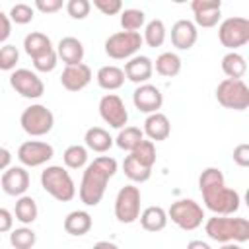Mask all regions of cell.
<instances>
[{
    "mask_svg": "<svg viewBox=\"0 0 249 249\" xmlns=\"http://www.w3.org/2000/svg\"><path fill=\"white\" fill-rule=\"evenodd\" d=\"M117 160L111 156H99L89 161L82 173L78 196L86 206H97L105 196V189L109 179L117 173Z\"/></svg>",
    "mask_w": 249,
    "mask_h": 249,
    "instance_id": "obj_1",
    "label": "cell"
},
{
    "mask_svg": "<svg viewBox=\"0 0 249 249\" xmlns=\"http://www.w3.org/2000/svg\"><path fill=\"white\" fill-rule=\"evenodd\" d=\"M132 103L140 113L152 115L158 113L163 105V93L158 86L154 84H140L132 91Z\"/></svg>",
    "mask_w": 249,
    "mask_h": 249,
    "instance_id": "obj_14",
    "label": "cell"
},
{
    "mask_svg": "<svg viewBox=\"0 0 249 249\" xmlns=\"http://www.w3.org/2000/svg\"><path fill=\"white\" fill-rule=\"evenodd\" d=\"M91 249H119V245L113 241H97Z\"/></svg>",
    "mask_w": 249,
    "mask_h": 249,
    "instance_id": "obj_49",
    "label": "cell"
},
{
    "mask_svg": "<svg viewBox=\"0 0 249 249\" xmlns=\"http://www.w3.org/2000/svg\"><path fill=\"white\" fill-rule=\"evenodd\" d=\"M93 74H91V68L84 62L80 64H72V66H64L62 74H60V84L64 89L68 91H82L84 88L89 86Z\"/></svg>",
    "mask_w": 249,
    "mask_h": 249,
    "instance_id": "obj_17",
    "label": "cell"
},
{
    "mask_svg": "<svg viewBox=\"0 0 249 249\" xmlns=\"http://www.w3.org/2000/svg\"><path fill=\"white\" fill-rule=\"evenodd\" d=\"M10 86L25 99H39L45 93V84L37 72L29 68H16L10 74Z\"/></svg>",
    "mask_w": 249,
    "mask_h": 249,
    "instance_id": "obj_11",
    "label": "cell"
},
{
    "mask_svg": "<svg viewBox=\"0 0 249 249\" xmlns=\"http://www.w3.org/2000/svg\"><path fill=\"white\" fill-rule=\"evenodd\" d=\"M123 171L124 175L132 181V183H146L150 177H152V169L138 163L132 156H126L124 161H123Z\"/></svg>",
    "mask_w": 249,
    "mask_h": 249,
    "instance_id": "obj_33",
    "label": "cell"
},
{
    "mask_svg": "<svg viewBox=\"0 0 249 249\" xmlns=\"http://www.w3.org/2000/svg\"><path fill=\"white\" fill-rule=\"evenodd\" d=\"M142 140H144V132H142V128H138V126H124V128H121L119 134L113 138V142H115L121 150H124V152H132Z\"/></svg>",
    "mask_w": 249,
    "mask_h": 249,
    "instance_id": "obj_31",
    "label": "cell"
},
{
    "mask_svg": "<svg viewBox=\"0 0 249 249\" xmlns=\"http://www.w3.org/2000/svg\"><path fill=\"white\" fill-rule=\"evenodd\" d=\"M142 35L130 31H117L105 39V54L113 60H128L142 47Z\"/></svg>",
    "mask_w": 249,
    "mask_h": 249,
    "instance_id": "obj_8",
    "label": "cell"
},
{
    "mask_svg": "<svg viewBox=\"0 0 249 249\" xmlns=\"http://www.w3.org/2000/svg\"><path fill=\"white\" fill-rule=\"evenodd\" d=\"M68 16L72 19H86L89 16V10H91V2L89 0H68L64 4Z\"/></svg>",
    "mask_w": 249,
    "mask_h": 249,
    "instance_id": "obj_40",
    "label": "cell"
},
{
    "mask_svg": "<svg viewBox=\"0 0 249 249\" xmlns=\"http://www.w3.org/2000/svg\"><path fill=\"white\" fill-rule=\"evenodd\" d=\"M140 220V226L146 230V231H161L165 226H167V210H163L161 206H148L140 212L138 216Z\"/></svg>",
    "mask_w": 249,
    "mask_h": 249,
    "instance_id": "obj_25",
    "label": "cell"
},
{
    "mask_svg": "<svg viewBox=\"0 0 249 249\" xmlns=\"http://www.w3.org/2000/svg\"><path fill=\"white\" fill-rule=\"evenodd\" d=\"M222 72L230 78V80H243V76L247 74V62L245 56L239 54L237 51H230L222 56Z\"/></svg>",
    "mask_w": 249,
    "mask_h": 249,
    "instance_id": "obj_26",
    "label": "cell"
},
{
    "mask_svg": "<svg viewBox=\"0 0 249 249\" xmlns=\"http://www.w3.org/2000/svg\"><path fill=\"white\" fill-rule=\"evenodd\" d=\"M142 132L152 142H161V140H167L169 138V134H171V123H169V119L161 111H158V113H152V115L146 117Z\"/></svg>",
    "mask_w": 249,
    "mask_h": 249,
    "instance_id": "obj_20",
    "label": "cell"
},
{
    "mask_svg": "<svg viewBox=\"0 0 249 249\" xmlns=\"http://www.w3.org/2000/svg\"><path fill=\"white\" fill-rule=\"evenodd\" d=\"M167 220H171L177 228L185 231H193L204 222V208L193 198H179L171 202L167 210Z\"/></svg>",
    "mask_w": 249,
    "mask_h": 249,
    "instance_id": "obj_5",
    "label": "cell"
},
{
    "mask_svg": "<svg viewBox=\"0 0 249 249\" xmlns=\"http://www.w3.org/2000/svg\"><path fill=\"white\" fill-rule=\"evenodd\" d=\"M41 187L58 202H68L76 196L74 179L62 165H47L41 171Z\"/></svg>",
    "mask_w": 249,
    "mask_h": 249,
    "instance_id": "obj_3",
    "label": "cell"
},
{
    "mask_svg": "<svg viewBox=\"0 0 249 249\" xmlns=\"http://www.w3.org/2000/svg\"><path fill=\"white\" fill-rule=\"evenodd\" d=\"M19 124L23 128V132H27L29 136H45L53 130L54 126V115L47 105L41 103H31L29 107H25L19 115Z\"/></svg>",
    "mask_w": 249,
    "mask_h": 249,
    "instance_id": "obj_6",
    "label": "cell"
},
{
    "mask_svg": "<svg viewBox=\"0 0 249 249\" xmlns=\"http://www.w3.org/2000/svg\"><path fill=\"white\" fill-rule=\"evenodd\" d=\"M204 231L218 243H245L249 239V220L239 216H210L204 222Z\"/></svg>",
    "mask_w": 249,
    "mask_h": 249,
    "instance_id": "obj_2",
    "label": "cell"
},
{
    "mask_svg": "<svg viewBox=\"0 0 249 249\" xmlns=\"http://www.w3.org/2000/svg\"><path fill=\"white\" fill-rule=\"evenodd\" d=\"M93 8H97L103 16H117L123 12V2L121 0H93Z\"/></svg>",
    "mask_w": 249,
    "mask_h": 249,
    "instance_id": "obj_42",
    "label": "cell"
},
{
    "mask_svg": "<svg viewBox=\"0 0 249 249\" xmlns=\"http://www.w3.org/2000/svg\"><path fill=\"white\" fill-rule=\"evenodd\" d=\"M88 148L82 144H72L64 150L62 154V161L68 169H82L88 165Z\"/></svg>",
    "mask_w": 249,
    "mask_h": 249,
    "instance_id": "obj_32",
    "label": "cell"
},
{
    "mask_svg": "<svg viewBox=\"0 0 249 249\" xmlns=\"http://www.w3.org/2000/svg\"><path fill=\"white\" fill-rule=\"evenodd\" d=\"M53 49L54 47H53L51 39L41 31H31V33H27L23 37V51L31 56V60L41 56V54H45V53H49V51H53Z\"/></svg>",
    "mask_w": 249,
    "mask_h": 249,
    "instance_id": "obj_27",
    "label": "cell"
},
{
    "mask_svg": "<svg viewBox=\"0 0 249 249\" xmlns=\"http://www.w3.org/2000/svg\"><path fill=\"white\" fill-rule=\"evenodd\" d=\"M35 243H37V233L27 226L10 231V245L14 249H31Z\"/></svg>",
    "mask_w": 249,
    "mask_h": 249,
    "instance_id": "obj_35",
    "label": "cell"
},
{
    "mask_svg": "<svg viewBox=\"0 0 249 249\" xmlns=\"http://www.w3.org/2000/svg\"><path fill=\"white\" fill-rule=\"evenodd\" d=\"M56 56L66 64V66H72V64H80L84 62V45L80 39L76 37H62L56 45Z\"/></svg>",
    "mask_w": 249,
    "mask_h": 249,
    "instance_id": "obj_21",
    "label": "cell"
},
{
    "mask_svg": "<svg viewBox=\"0 0 249 249\" xmlns=\"http://www.w3.org/2000/svg\"><path fill=\"white\" fill-rule=\"evenodd\" d=\"M196 39H198V31H196V25L191 19H177L171 25V45L177 51L193 49Z\"/></svg>",
    "mask_w": 249,
    "mask_h": 249,
    "instance_id": "obj_19",
    "label": "cell"
},
{
    "mask_svg": "<svg viewBox=\"0 0 249 249\" xmlns=\"http://www.w3.org/2000/svg\"><path fill=\"white\" fill-rule=\"evenodd\" d=\"M10 35H12V21H10L8 14H4L0 10V43H6Z\"/></svg>",
    "mask_w": 249,
    "mask_h": 249,
    "instance_id": "obj_46",
    "label": "cell"
},
{
    "mask_svg": "<svg viewBox=\"0 0 249 249\" xmlns=\"http://www.w3.org/2000/svg\"><path fill=\"white\" fill-rule=\"evenodd\" d=\"M140 189L136 185H124L115 196V218L121 224H132L140 216Z\"/></svg>",
    "mask_w": 249,
    "mask_h": 249,
    "instance_id": "obj_10",
    "label": "cell"
},
{
    "mask_svg": "<svg viewBox=\"0 0 249 249\" xmlns=\"http://www.w3.org/2000/svg\"><path fill=\"white\" fill-rule=\"evenodd\" d=\"M10 21L12 23H18V25H27L33 21L35 18V8L25 4V2H19V4H14L10 8V14H8Z\"/></svg>",
    "mask_w": 249,
    "mask_h": 249,
    "instance_id": "obj_37",
    "label": "cell"
},
{
    "mask_svg": "<svg viewBox=\"0 0 249 249\" xmlns=\"http://www.w3.org/2000/svg\"><path fill=\"white\" fill-rule=\"evenodd\" d=\"M191 10L195 16V25L196 27H216L220 18H222V2L220 0H193Z\"/></svg>",
    "mask_w": 249,
    "mask_h": 249,
    "instance_id": "obj_15",
    "label": "cell"
},
{
    "mask_svg": "<svg viewBox=\"0 0 249 249\" xmlns=\"http://www.w3.org/2000/svg\"><path fill=\"white\" fill-rule=\"evenodd\" d=\"M123 72H124V78L134 82L136 86L148 84V80L154 74V60L146 54H134L132 58H128L124 62Z\"/></svg>",
    "mask_w": 249,
    "mask_h": 249,
    "instance_id": "obj_18",
    "label": "cell"
},
{
    "mask_svg": "<svg viewBox=\"0 0 249 249\" xmlns=\"http://www.w3.org/2000/svg\"><path fill=\"white\" fill-rule=\"evenodd\" d=\"M99 117L103 119L105 124H109L111 128H124L128 123V111L124 101L117 95V93H105L99 99Z\"/></svg>",
    "mask_w": 249,
    "mask_h": 249,
    "instance_id": "obj_12",
    "label": "cell"
},
{
    "mask_svg": "<svg viewBox=\"0 0 249 249\" xmlns=\"http://www.w3.org/2000/svg\"><path fill=\"white\" fill-rule=\"evenodd\" d=\"M220 249H243L241 243H222Z\"/></svg>",
    "mask_w": 249,
    "mask_h": 249,
    "instance_id": "obj_50",
    "label": "cell"
},
{
    "mask_svg": "<svg viewBox=\"0 0 249 249\" xmlns=\"http://www.w3.org/2000/svg\"><path fill=\"white\" fill-rule=\"evenodd\" d=\"M146 25V14L138 8H126L121 12V27L123 31H130V33H138L140 27Z\"/></svg>",
    "mask_w": 249,
    "mask_h": 249,
    "instance_id": "obj_34",
    "label": "cell"
},
{
    "mask_svg": "<svg viewBox=\"0 0 249 249\" xmlns=\"http://www.w3.org/2000/svg\"><path fill=\"white\" fill-rule=\"evenodd\" d=\"M95 80H97V86L105 91H115L119 88H123L124 84V72L123 68L115 66V64H107V66H101L95 74Z\"/></svg>",
    "mask_w": 249,
    "mask_h": 249,
    "instance_id": "obj_24",
    "label": "cell"
},
{
    "mask_svg": "<svg viewBox=\"0 0 249 249\" xmlns=\"http://www.w3.org/2000/svg\"><path fill=\"white\" fill-rule=\"evenodd\" d=\"M10 163H12V154H10V150L4 148V146H0V171H6V169L10 167Z\"/></svg>",
    "mask_w": 249,
    "mask_h": 249,
    "instance_id": "obj_47",
    "label": "cell"
},
{
    "mask_svg": "<svg viewBox=\"0 0 249 249\" xmlns=\"http://www.w3.org/2000/svg\"><path fill=\"white\" fill-rule=\"evenodd\" d=\"M14 230V214L8 208H0V233H8Z\"/></svg>",
    "mask_w": 249,
    "mask_h": 249,
    "instance_id": "obj_45",
    "label": "cell"
},
{
    "mask_svg": "<svg viewBox=\"0 0 249 249\" xmlns=\"http://www.w3.org/2000/svg\"><path fill=\"white\" fill-rule=\"evenodd\" d=\"M19 62V51L16 45H2L0 47V70L4 72H14L16 70V64Z\"/></svg>",
    "mask_w": 249,
    "mask_h": 249,
    "instance_id": "obj_38",
    "label": "cell"
},
{
    "mask_svg": "<svg viewBox=\"0 0 249 249\" xmlns=\"http://www.w3.org/2000/svg\"><path fill=\"white\" fill-rule=\"evenodd\" d=\"M181 66H183V60L177 53H171V51H165L161 53L156 62H154V68L160 76L163 78H175L179 72H181Z\"/></svg>",
    "mask_w": 249,
    "mask_h": 249,
    "instance_id": "obj_28",
    "label": "cell"
},
{
    "mask_svg": "<svg viewBox=\"0 0 249 249\" xmlns=\"http://www.w3.org/2000/svg\"><path fill=\"white\" fill-rule=\"evenodd\" d=\"M84 144L88 150H91L95 154H105V152H109V148L115 142H113V136L109 134V130H105L103 126H91L84 134Z\"/></svg>",
    "mask_w": 249,
    "mask_h": 249,
    "instance_id": "obj_23",
    "label": "cell"
},
{
    "mask_svg": "<svg viewBox=\"0 0 249 249\" xmlns=\"http://www.w3.org/2000/svg\"><path fill=\"white\" fill-rule=\"evenodd\" d=\"M56 64H58V56H56L54 49L45 53V54H41V56H37V58H33V68L37 72H53L56 68Z\"/></svg>",
    "mask_w": 249,
    "mask_h": 249,
    "instance_id": "obj_41",
    "label": "cell"
},
{
    "mask_svg": "<svg viewBox=\"0 0 249 249\" xmlns=\"http://www.w3.org/2000/svg\"><path fill=\"white\" fill-rule=\"evenodd\" d=\"M218 39L222 47L230 51H237L239 47L249 43V19L241 16L226 18L218 25Z\"/></svg>",
    "mask_w": 249,
    "mask_h": 249,
    "instance_id": "obj_9",
    "label": "cell"
},
{
    "mask_svg": "<svg viewBox=\"0 0 249 249\" xmlns=\"http://www.w3.org/2000/svg\"><path fill=\"white\" fill-rule=\"evenodd\" d=\"M2 191L10 196H23L29 189V173L23 165H10L0 177Z\"/></svg>",
    "mask_w": 249,
    "mask_h": 249,
    "instance_id": "obj_16",
    "label": "cell"
},
{
    "mask_svg": "<svg viewBox=\"0 0 249 249\" xmlns=\"http://www.w3.org/2000/svg\"><path fill=\"white\" fill-rule=\"evenodd\" d=\"M233 161L239 165V167H247L249 165V144H245V142H241V144H237L235 148H233Z\"/></svg>",
    "mask_w": 249,
    "mask_h": 249,
    "instance_id": "obj_44",
    "label": "cell"
},
{
    "mask_svg": "<svg viewBox=\"0 0 249 249\" xmlns=\"http://www.w3.org/2000/svg\"><path fill=\"white\" fill-rule=\"evenodd\" d=\"M216 101L231 111H245L249 107V86L243 80L224 78L216 86Z\"/></svg>",
    "mask_w": 249,
    "mask_h": 249,
    "instance_id": "obj_7",
    "label": "cell"
},
{
    "mask_svg": "<svg viewBox=\"0 0 249 249\" xmlns=\"http://www.w3.org/2000/svg\"><path fill=\"white\" fill-rule=\"evenodd\" d=\"M187 249H212V247L202 239H193V241L187 243Z\"/></svg>",
    "mask_w": 249,
    "mask_h": 249,
    "instance_id": "obj_48",
    "label": "cell"
},
{
    "mask_svg": "<svg viewBox=\"0 0 249 249\" xmlns=\"http://www.w3.org/2000/svg\"><path fill=\"white\" fill-rule=\"evenodd\" d=\"M128 156H132L138 163L152 169L156 163V144L152 140H142L132 152H128Z\"/></svg>",
    "mask_w": 249,
    "mask_h": 249,
    "instance_id": "obj_36",
    "label": "cell"
},
{
    "mask_svg": "<svg viewBox=\"0 0 249 249\" xmlns=\"http://www.w3.org/2000/svg\"><path fill=\"white\" fill-rule=\"evenodd\" d=\"M220 183H226V177H224L222 169H218V167H206L198 175V189L200 191L214 187V185H220Z\"/></svg>",
    "mask_w": 249,
    "mask_h": 249,
    "instance_id": "obj_39",
    "label": "cell"
},
{
    "mask_svg": "<svg viewBox=\"0 0 249 249\" xmlns=\"http://www.w3.org/2000/svg\"><path fill=\"white\" fill-rule=\"evenodd\" d=\"M14 216H16V220L21 222L23 226L33 224V222L37 220V216H39V208H37L35 198H33V196H27V195L18 196L16 208H14Z\"/></svg>",
    "mask_w": 249,
    "mask_h": 249,
    "instance_id": "obj_29",
    "label": "cell"
},
{
    "mask_svg": "<svg viewBox=\"0 0 249 249\" xmlns=\"http://www.w3.org/2000/svg\"><path fill=\"white\" fill-rule=\"evenodd\" d=\"M54 156V148L43 140H25L18 148V160L23 167H39L51 161Z\"/></svg>",
    "mask_w": 249,
    "mask_h": 249,
    "instance_id": "obj_13",
    "label": "cell"
},
{
    "mask_svg": "<svg viewBox=\"0 0 249 249\" xmlns=\"http://www.w3.org/2000/svg\"><path fill=\"white\" fill-rule=\"evenodd\" d=\"M202 200L204 206L214 214V216H233L239 206H241V196L235 189L226 187V183L202 189Z\"/></svg>",
    "mask_w": 249,
    "mask_h": 249,
    "instance_id": "obj_4",
    "label": "cell"
},
{
    "mask_svg": "<svg viewBox=\"0 0 249 249\" xmlns=\"http://www.w3.org/2000/svg\"><path fill=\"white\" fill-rule=\"evenodd\" d=\"M64 231L74 235V237H82L86 233H89L91 226H93V220L89 216V212L86 210H72L66 214L64 218Z\"/></svg>",
    "mask_w": 249,
    "mask_h": 249,
    "instance_id": "obj_22",
    "label": "cell"
},
{
    "mask_svg": "<svg viewBox=\"0 0 249 249\" xmlns=\"http://www.w3.org/2000/svg\"><path fill=\"white\" fill-rule=\"evenodd\" d=\"M165 37H167V29H165V23H163L161 19L156 18V19H150V21L144 25L142 41H144L148 47H152V49L161 47L163 41H165Z\"/></svg>",
    "mask_w": 249,
    "mask_h": 249,
    "instance_id": "obj_30",
    "label": "cell"
},
{
    "mask_svg": "<svg viewBox=\"0 0 249 249\" xmlns=\"http://www.w3.org/2000/svg\"><path fill=\"white\" fill-rule=\"evenodd\" d=\"M64 2L62 0H35L33 8L39 10L41 14H56L58 10H62Z\"/></svg>",
    "mask_w": 249,
    "mask_h": 249,
    "instance_id": "obj_43",
    "label": "cell"
}]
</instances>
